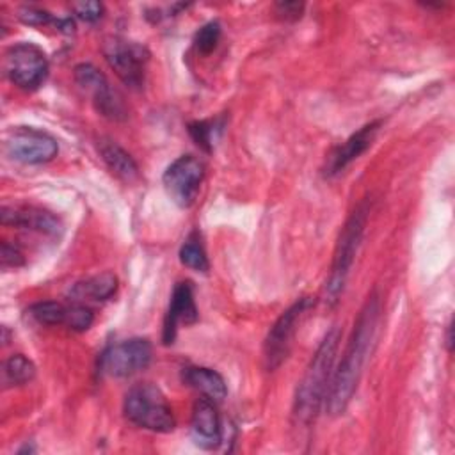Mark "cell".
I'll use <instances>...</instances> for the list:
<instances>
[{
	"label": "cell",
	"mask_w": 455,
	"mask_h": 455,
	"mask_svg": "<svg viewBox=\"0 0 455 455\" xmlns=\"http://www.w3.org/2000/svg\"><path fill=\"white\" fill-rule=\"evenodd\" d=\"M379 318H380V297L377 295V291H371L357 315V320L354 323V331L343 352L341 363L338 364V368L332 371V377H331L329 391L325 396V407L332 416L345 412L347 405L354 396L363 368L371 352V345L375 341Z\"/></svg>",
	"instance_id": "obj_1"
},
{
	"label": "cell",
	"mask_w": 455,
	"mask_h": 455,
	"mask_svg": "<svg viewBox=\"0 0 455 455\" xmlns=\"http://www.w3.org/2000/svg\"><path fill=\"white\" fill-rule=\"evenodd\" d=\"M339 343V331L332 327L323 339L320 341L315 355L311 357L306 373L302 380L299 382L295 402H293V414L300 423H311L322 403L325 402L331 377H332V366L336 359V350Z\"/></svg>",
	"instance_id": "obj_2"
},
{
	"label": "cell",
	"mask_w": 455,
	"mask_h": 455,
	"mask_svg": "<svg viewBox=\"0 0 455 455\" xmlns=\"http://www.w3.org/2000/svg\"><path fill=\"white\" fill-rule=\"evenodd\" d=\"M123 412L128 421L151 432H171L176 425L164 393L151 382H142L128 389Z\"/></svg>",
	"instance_id": "obj_3"
},
{
	"label": "cell",
	"mask_w": 455,
	"mask_h": 455,
	"mask_svg": "<svg viewBox=\"0 0 455 455\" xmlns=\"http://www.w3.org/2000/svg\"><path fill=\"white\" fill-rule=\"evenodd\" d=\"M366 219H368V204L361 203L347 219L345 226L341 228L338 243H336V251H334V258H332V265H331V274L325 284V295H327V302L334 304L338 300V297L341 295L348 272L352 268L355 252L359 249L363 233H364V226H366Z\"/></svg>",
	"instance_id": "obj_4"
},
{
	"label": "cell",
	"mask_w": 455,
	"mask_h": 455,
	"mask_svg": "<svg viewBox=\"0 0 455 455\" xmlns=\"http://www.w3.org/2000/svg\"><path fill=\"white\" fill-rule=\"evenodd\" d=\"M4 71L20 89L34 91L48 75V59L39 46L32 43H18L5 52Z\"/></svg>",
	"instance_id": "obj_5"
},
{
	"label": "cell",
	"mask_w": 455,
	"mask_h": 455,
	"mask_svg": "<svg viewBox=\"0 0 455 455\" xmlns=\"http://www.w3.org/2000/svg\"><path fill=\"white\" fill-rule=\"evenodd\" d=\"M4 151L9 158L21 164H46L59 153L57 140L37 128L18 126L7 132L4 140Z\"/></svg>",
	"instance_id": "obj_6"
},
{
	"label": "cell",
	"mask_w": 455,
	"mask_h": 455,
	"mask_svg": "<svg viewBox=\"0 0 455 455\" xmlns=\"http://www.w3.org/2000/svg\"><path fill=\"white\" fill-rule=\"evenodd\" d=\"M311 306H315V300H311V297L299 299L284 313H281V316L270 327L263 345V359L268 371H274L286 359L297 323Z\"/></svg>",
	"instance_id": "obj_7"
},
{
	"label": "cell",
	"mask_w": 455,
	"mask_h": 455,
	"mask_svg": "<svg viewBox=\"0 0 455 455\" xmlns=\"http://www.w3.org/2000/svg\"><path fill=\"white\" fill-rule=\"evenodd\" d=\"M204 178V164L194 155L176 158L164 172V187L167 196L181 208L190 206L199 192Z\"/></svg>",
	"instance_id": "obj_8"
},
{
	"label": "cell",
	"mask_w": 455,
	"mask_h": 455,
	"mask_svg": "<svg viewBox=\"0 0 455 455\" xmlns=\"http://www.w3.org/2000/svg\"><path fill=\"white\" fill-rule=\"evenodd\" d=\"M153 357V347L146 338H130L108 347L100 359L101 371L123 379L144 370Z\"/></svg>",
	"instance_id": "obj_9"
},
{
	"label": "cell",
	"mask_w": 455,
	"mask_h": 455,
	"mask_svg": "<svg viewBox=\"0 0 455 455\" xmlns=\"http://www.w3.org/2000/svg\"><path fill=\"white\" fill-rule=\"evenodd\" d=\"M103 57L126 85L139 89L144 84V68L148 60L144 46L121 37H108L103 43Z\"/></svg>",
	"instance_id": "obj_10"
},
{
	"label": "cell",
	"mask_w": 455,
	"mask_h": 455,
	"mask_svg": "<svg viewBox=\"0 0 455 455\" xmlns=\"http://www.w3.org/2000/svg\"><path fill=\"white\" fill-rule=\"evenodd\" d=\"M73 75H75V82L78 84V87L84 89L91 96L96 110L103 117L112 119V121H121L126 117V108H124L123 100L110 87L107 76L98 68H94L92 64L82 62L75 68Z\"/></svg>",
	"instance_id": "obj_11"
},
{
	"label": "cell",
	"mask_w": 455,
	"mask_h": 455,
	"mask_svg": "<svg viewBox=\"0 0 455 455\" xmlns=\"http://www.w3.org/2000/svg\"><path fill=\"white\" fill-rule=\"evenodd\" d=\"M379 128H380V121H371L361 126L355 133H352L343 144L334 148L325 160V167H323L325 176H334L341 172L350 162L359 158L371 146Z\"/></svg>",
	"instance_id": "obj_12"
},
{
	"label": "cell",
	"mask_w": 455,
	"mask_h": 455,
	"mask_svg": "<svg viewBox=\"0 0 455 455\" xmlns=\"http://www.w3.org/2000/svg\"><path fill=\"white\" fill-rule=\"evenodd\" d=\"M0 219L4 226L23 228L48 236H57L62 231L59 217L37 206H2Z\"/></svg>",
	"instance_id": "obj_13"
},
{
	"label": "cell",
	"mask_w": 455,
	"mask_h": 455,
	"mask_svg": "<svg viewBox=\"0 0 455 455\" xmlns=\"http://www.w3.org/2000/svg\"><path fill=\"white\" fill-rule=\"evenodd\" d=\"M199 318L196 302H194V290L188 281H181L174 286L169 309L164 320V332L162 339L165 345H171L176 338V331L180 323H194Z\"/></svg>",
	"instance_id": "obj_14"
},
{
	"label": "cell",
	"mask_w": 455,
	"mask_h": 455,
	"mask_svg": "<svg viewBox=\"0 0 455 455\" xmlns=\"http://www.w3.org/2000/svg\"><path fill=\"white\" fill-rule=\"evenodd\" d=\"M190 430L194 443L204 450L217 448L222 439V425L213 400L203 396L194 403Z\"/></svg>",
	"instance_id": "obj_15"
},
{
	"label": "cell",
	"mask_w": 455,
	"mask_h": 455,
	"mask_svg": "<svg viewBox=\"0 0 455 455\" xmlns=\"http://www.w3.org/2000/svg\"><path fill=\"white\" fill-rule=\"evenodd\" d=\"M181 379L187 386L199 391L203 396L217 402H222L228 395V386L222 375L212 368L204 366H187L181 371Z\"/></svg>",
	"instance_id": "obj_16"
},
{
	"label": "cell",
	"mask_w": 455,
	"mask_h": 455,
	"mask_svg": "<svg viewBox=\"0 0 455 455\" xmlns=\"http://www.w3.org/2000/svg\"><path fill=\"white\" fill-rule=\"evenodd\" d=\"M100 155L107 167L123 181L130 183L139 178V167L135 160L126 153L119 144L114 140H101L100 142Z\"/></svg>",
	"instance_id": "obj_17"
},
{
	"label": "cell",
	"mask_w": 455,
	"mask_h": 455,
	"mask_svg": "<svg viewBox=\"0 0 455 455\" xmlns=\"http://www.w3.org/2000/svg\"><path fill=\"white\" fill-rule=\"evenodd\" d=\"M116 288H117V277L112 272H103L76 283L71 288V297H75L76 300H82V299L107 300L114 295Z\"/></svg>",
	"instance_id": "obj_18"
},
{
	"label": "cell",
	"mask_w": 455,
	"mask_h": 455,
	"mask_svg": "<svg viewBox=\"0 0 455 455\" xmlns=\"http://www.w3.org/2000/svg\"><path fill=\"white\" fill-rule=\"evenodd\" d=\"M36 377L34 363L23 354H14L4 363V382L11 386H23Z\"/></svg>",
	"instance_id": "obj_19"
},
{
	"label": "cell",
	"mask_w": 455,
	"mask_h": 455,
	"mask_svg": "<svg viewBox=\"0 0 455 455\" xmlns=\"http://www.w3.org/2000/svg\"><path fill=\"white\" fill-rule=\"evenodd\" d=\"M28 313L41 325H59V323H66L68 307L55 300H43L30 306Z\"/></svg>",
	"instance_id": "obj_20"
},
{
	"label": "cell",
	"mask_w": 455,
	"mask_h": 455,
	"mask_svg": "<svg viewBox=\"0 0 455 455\" xmlns=\"http://www.w3.org/2000/svg\"><path fill=\"white\" fill-rule=\"evenodd\" d=\"M180 261L185 267H188V268H192L196 272H208V268H210L208 256H206L203 245L199 243V240L194 238V236H190L181 245V249H180Z\"/></svg>",
	"instance_id": "obj_21"
},
{
	"label": "cell",
	"mask_w": 455,
	"mask_h": 455,
	"mask_svg": "<svg viewBox=\"0 0 455 455\" xmlns=\"http://www.w3.org/2000/svg\"><path fill=\"white\" fill-rule=\"evenodd\" d=\"M219 39H220V25L217 21H210L197 30L194 37V46L199 53L208 55L217 48Z\"/></svg>",
	"instance_id": "obj_22"
},
{
	"label": "cell",
	"mask_w": 455,
	"mask_h": 455,
	"mask_svg": "<svg viewBox=\"0 0 455 455\" xmlns=\"http://www.w3.org/2000/svg\"><path fill=\"white\" fill-rule=\"evenodd\" d=\"M94 322L92 311L84 306V304H71L68 306V315H66V325L73 331H87Z\"/></svg>",
	"instance_id": "obj_23"
},
{
	"label": "cell",
	"mask_w": 455,
	"mask_h": 455,
	"mask_svg": "<svg viewBox=\"0 0 455 455\" xmlns=\"http://www.w3.org/2000/svg\"><path fill=\"white\" fill-rule=\"evenodd\" d=\"M188 132L197 146H201L204 151L212 149L213 144V132H215V121H197L188 126Z\"/></svg>",
	"instance_id": "obj_24"
},
{
	"label": "cell",
	"mask_w": 455,
	"mask_h": 455,
	"mask_svg": "<svg viewBox=\"0 0 455 455\" xmlns=\"http://www.w3.org/2000/svg\"><path fill=\"white\" fill-rule=\"evenodd\" d=\"M18 18L27 23V25H32V27H41V25H53L57 27V21L59 18H53L48 11L44 9H37V7H21L18 11Z\"/></svg>",
	"instance_id": "obj_25"
},
{
	"label": "cell",
	"mask_w": 455,
	"mask_h": 455,
	"mask_svg": "<svg viewBox=\"0 0 455 455\" xmlns=\"http://www.w3.org/2000/svg\"><path fill=\"white\" fill-rule=\"evenodd\" d=\"M71 11L75 12L76 18L87 21V23H94L101 18L103 12V5L100 2L94 0H85V2H73L71 4Z\"/></svg>",
	"instance_id": "obj_26"
},
{
	"label": "cell",
	"mask_w": 455,
	"mask_h": 455,
	"mask_svg": "<svg viewBox=\"0 0 455 455\" xmlns=\"http://www.w3.org/2000/svg\"><path fill=\"white\" fill-rule=\"evenodd\" d=\"M302 11H304L302 2H277L275 4V12L283 20H299Z\"/></svg>",
	"instance_id": "obj_27"
},
{
	"label": "cell",
	"mask_w": 455,
	"mask_h": 455,
	"mask_svg": "<svg viewBox=\"0 0 455 455\" xmlns=\"http://www.w3.org/2000/svg\"><path fill=\"white\" fill-rule=\"evenodd\" d=\"M0 259H2L4 267H20L25 261L23 254L20 252V249L14 247V245H9L7 242L2 243V256H0Z\"/></svg>",
	"instance_id": "obj_28"
},
{
	"label": "cell",
	"mask_w": 455,
	"mask_h": 455,
	"mask_svg": "<svg viewBox=\"0 0 455 455\" xmlns=\"http://www.w3.org/2000/svg\"><path fill=\"white\" fill-rule=\"evenodd\" d=\"M446 345H448V352H451V345H453V341H451V323L448 325V331H446Z\"/></svg>",
	"instance_id": "obj_29"
}]
</instances>
